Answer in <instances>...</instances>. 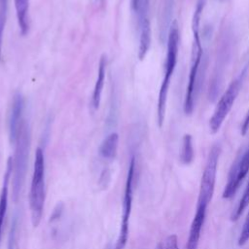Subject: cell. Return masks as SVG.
Returning a JSON list of instances; mask_svg holds the SVG:
<instances>
[{
	"label": "cell",
	"mask_w": 249,
	"mask_h": 249,
	"mask_svg": "<svg viewBox=\"0 0 249 249\" xmlns=\"http://www.w3.org/2000/svg\"><path fill=\"white\" fill-rule=\"evenodd\" d=\"M248 129H249V109H248V111H247V113H246V115L244 117L243 123L241 124V130H240L241 135L244 136L247 133Z\"/></svg>",
	"instance_id": "7402d4cb"
},
{
	"label": "cell",
	"mask_w": 249,
	"mask_h": 249,
	"mask_svg": "<svg viewBox=\"0 0 249 249\" xmlns=\"http://www.w3.org/2000/svg\"><path fill=\"white\" fill-rule=\"evenodd\" d=\"M155 249H162V244L161 243H159Z\"/></svg>",
	"instance_id": "cb8c5ba5"
},
{
	"label": "cell",
	"mask_w": 249,
	"mask_h": 249,
	"mask_svg": "<svg viewBox=\"0 0 249 249\" xmlns=\"http://www.w3.org/2000/svg\"><path fill=\"white\" fill-rule=\"evenodd\" d=\"M16 150L13 158V173H12V187L13 199L17 201L20 196L22 186L24 184L28 154L30 148V131L28 124L22 121L17 140L15 142Z\"/></svg>",
	"instance_id": "3957f363"
},
{
	"label": "cell",
	"mask_w": 249,
	"mask_h": 249,
	"mask_svg": "<svg viewBox=\"0 0 249 249\" xmlns=\"http://www.w3.org/2000/svg\"><path fill=\"white\" fill-rule=\"evenodd\" d=\"M46 199L45 183V156L42 148H37L35 152V160L33 174L29 191V208L31 223L34 228L38 227L44 211Z\"/></svg>",
	"instance_id": "7a4b0ae2"
},
{
	"label": "cell",
	"mask_w": 249,
	"mask_h": 249,
	"mask_svg": "<svg viewBox=\"0 0 249 249\" xmlns=\"http://www.w3.org/2000/svg\"><path fill=\"white\" fill-rule=\"evenodd\" d=\"M138 7H139V0H131V8L135 13H137Z\"/></svg>",
	"instance_id": "603a6c76"
},
{
	"label": "cell",
	"mask_w": 249,
	"mask_h": 249,
	"mask_svg": "<svg viewBox=\"0 0 249 249\" xmlns=\"http://www.w3.org/2000/svg\"><path fill=\"white\" fill-rule=\"evenodd\" d=\"M199 22L200 18L193 17L192 19V30H193V47H192V57L191 67L189 72L188 85L186 89L185 100H184V112L186 115H191L194 110V102L196 96V80L198 75V69L202 58V46L199 36Z\"/></svg>",
	"instance_id": "277c9868"
},
{
	"label": "cell",
	"mask_w": 249,
	"mask_h": 249,
	"mask_svg": "<svg viewBox=\"0 0 249 249\" xmlns=\"http://www.w3.org/2000/svg\"><path fill=\"white\" fill-rule=\"evenodd\" d=\"M105 73H106V57H105V55H102L100 58V61H99L97 78H96L95 85L93 88V92H92L91 102H92V106L95 110H97L100 105L102 89H103L104 82H105Z\"/></svg>",
	"instance_id": "7c38bea8"
},
{
	"label": "cell",
	"mask_w": 249,
	"mask_h": 249,
	"mask_svg": "<svg viewBox=\"0 0 249 249\" xmlns=\"http://www.w3.org/2000/svg\"><path fill=\"white\" fill-rule=\"evenodd\" d=\"M249 172V148L235 160L229 173L228 183L223 193L224 198H231L238 190L240 183Z\"/></svg>",
	"instance_id": "ba28073f"
},
{
	"label": "cell",
	"mask_w": 249,
	"mask_h": 249,
	"mask_svg": "<svg viewBox=\"0 0 249 249\" xmlns=\"http://www.w3.org/2000/svg\"><path fill=\"white\" fill-rule=\"evenodd\" d=\"M139 49H138V57L140 60H143L150 49L151 45V24L150 19L145 20L139 24Z\"/></svg>",
	"instance_id": "4fadbf2b"
},
{
	"label": "cell",
	"mask_w": 249,
	"mask_h": 249,
	"mask_svg": "<svg viewBox=\"0 0 249 249\" xmlns=\"http://www.w3.org/2000/svg\"><path fill=\"white\" fill-rule=\"evenodd\" d=\"M178 49H179V30H178V24L174 20L168 32L167 51H166V58H165V64H164V76L160 88L159 98H158L157 117H158V124L160 127L162 126L163 121H164L167 93H168V89L170 85V80L177 63Z\"/></svg>",
	"instance_id": "6da1fadb"
},
{
	"label": "cell",
	"mask_w": 249,
	"mask_h": 249,
	"mask_svg": "<svg viewBox=\"0 0 249 249\" xmlns=\"http://www.w3.org/2000/svg\"><path fill=\"white\" fill-rule=\"evenodd\" d=\"M13 173V158L10 157L7 161V168L3 177V185L0 193V242L2 237V231L4 226V221L8 208V198H9V185Z\"/></svg>",
	"instance_id": "30bf717a"
},
{
	"label": "cell",
	"mask_w": 249,
	"mask_h": 249,
	"mask_svg": "<svg viewBox=\"0 0 249 249\" xmlns=\"http://www.w3.org/2000/svg\"><path fill=\"white\" fill-rule=\"evenodd\" d=\"M24 108V99L21 93L18 92L15 94L13 103H12V110L10 115L9 121V133H10V140L12 143L15 144L20 125H21V115Z\"/></svg>",
	"instance_id": "9c48e42d"
},
{
	"label": "cell",
	"mask_w": 249,
	"mask_h": 249,
	"mask_svg": "<svg viewBox=\"0 0 249 249\" xmlns=\"http://www.w3.org/2000/svg\"><path fill=\"white\" fill-rule=\"evenodd\" d=\"M248 204H249V180L247 182V185H246V188L244 190V193H243V195H242V196H241V198L239 200L237 208L235 209V211L231 215V220L232 221L238 220V218L241 216V214L246 209Z\"/></svg>",
	"instance_id": "e0dca14e"
},
{
	"label": "cell",
	"mask_w": 249,
	"mask_h": 249,
	"mask_svg": "<svg viewBox=\"0 0 249 249\" xmlns=\"http://www.w3.org/2000/svg\"><path fill=\"white\" fill-rule=\"evenodd\" d=\"M220 146L214 145L208 155L207 161L202 173L200 189L197 200V206L207 207L209 202L212 199L215 182H216V174H217V166L220 156Z\"/></svg>",
	"instance_id": "52a82bcc"
},
{
	"label": "cell",
	"mask_w": 249,
	"mask_h": 249,
	"mask_svg": "<svg viewBox=\"0 0 249 249\" xmlns=\"http://www.w3.org/2000/svg\"><path fill=\"white\" fill-rule=\"evenodd\" d=\"M17 219H14L11 225L9 237H8V249H16L17 248Z\"/></svg>",
	"instance_id": "ffe728a7"
},
{
	"label": "cell",
	"mask_w": 249,
	"mask_h": 249,
	"mask_svg": "<svg viewBox=\"0 0 249 249\" xmlns=\"http://www.w3.org/2000/svg\"><path fill=\"white\" fill-rule=\"evenodd\" d=\"M6 10H7V0H0V55H1V46H2L5 20H6Z\"/></svg>",
	"instance_id": "ac0fdd59"
},
{
	"label": "cell",
	"mask_w": 249,
	"mask_h": 249,
	"mask_svg": "<svg viewBox=\"0 0 249 249\" xmlns=\"http://www.w3.org/2000/svg\"><path fill=\"white\" fill-rule=\"evenodd\" d=\"M119 143V135L116 132L110 133L101 143L99 147V154L103 159L113 160L117 155Z\"/></svg>",
	"instance_id": "5bb4252c"
},
{
	"label": "cell",
	"mask_w": 249,
	"mask_h": 249,
	"mask_svg": "<svg viewBox=\"0 0 249 249\" xmlns=\"http://www.w3.org/2000/svg\"><path fill=\"white\" fill-rule=\"evenodd\" d=\"M162 249H179L178 246V238L176 234L168 235L162 245Z\"/></svg>",
	"instance_id": "44dd1931"
},
{
	"label": "cell",
	"mask_w": 249,
	"mask_h": 249,
	"mask_svg": "<svg viewBox=\"0 0 249 249\" xmlns=\"http://www.w3.org/2000/svg\"><path fill=\"white\" fill-rule=\"evenodd\" d=\"M180 160L184 164H190L194 160L193 139L190 134H185L183 137Z\"/></svg>",
	"instance_id": "2e32d148"
},
{
	"label": "cell",
	"mask_w": 249,
	"mask_h": 249,
	"mask_svg": "<svg viewBox=\"0 0 249 249\" xmlns=\"http://www.w3.org/2000/svg\"><path fill=\"white\" fill-rule=\"evenodd\" d=\"M14 1H15L17 18H18L20 32L22 35H25L28 31L27 14H28V8H29V0H14Z\"/></svg>",
	"instance_id": "9a60e30c"
},
{
	"label": "cell",
	"mask_w": 249,
	"mask_h": 249,
	"mask_svg": "<svg viewBox=\"0 0 249 249\" xmlns=\"http://www.w3.org/2000/svg\"><path fill=\"white\" fill-rule=\"evenodd\" d=\"M206 209L207 207H204V206H196V212L190 228L186 249H197L198 241L200 237V231L205 220Z\"/></svg>",
	"instance_id": "8fae6325"
},
{
	"label": "cell",
	"mask_w": 249,
	"mask_h": 249,
	"mask_svg": "<svg viewBox=\"0 0 249 249\" xmlns=\"http://www.w3.org/2000/svg\"><path fill=\"white\" fill-rule=\"evenodd\" d=\"M135 167L136 161L135 158L131 157L125 185L124 191V199H123V211H122V219L120 225L119 235L116 241V245L114 249H124L129 233V219L132 209V199H133V189H134V177H135Z\"/></svg>",
	"instance_id": "8992f818"
},
{
	"label": "cell",
	"mask_w": 249,
	"mask_h": 249,
	"mask_svg": "<svg viewBox=\"0 0 249 249\" xmlns=\"http://www.w3.org/2000/svg\"><path fill=\"white\" fill-rule=\"evenodd\" d=\"M247 72V66L240 72V74L230 84L226 91L218 101L212 117L209 120V128L211 133H216L222 126L225 119L231 110L234 101L241 89L243 80Z\"/></svg>",
	"instance_id": "5b68a950"
},
{
	"label": "cell",
	"mask_w": 249,
	"mask_h": 249,
	"mask_svg": "<svg viewBox=\"0 0 249 249\" xmlns=\"http://www.w3.org/2000/svg\"><path fill=\"white\" fill-rule=\"evenodd\" d=\"M249 240V212L246 216V219L244 221V224H243V227H242V230L240 231V234H239V237H238V245L239 246H242L244 245L247 241Z\"/></svg>",
	"instance_id": "d6986e66"
}]
</instances>
